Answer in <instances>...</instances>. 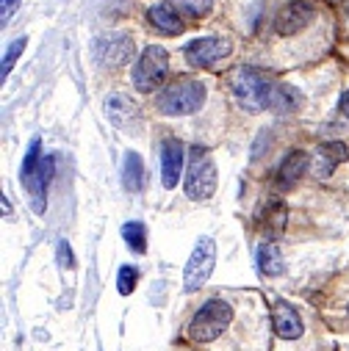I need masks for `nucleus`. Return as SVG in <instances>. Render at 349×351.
<instances>
[{"label": "nucleus", "mask_w": 349, "mask_h": 351, "mask_svg": "<svg viewBox=\"0 0 349 351\" xmlns=\"http://www.w3.org/2000/svg\"><path fill=\"white\" fill-rule=\"evenodd\" d=\"M346 158H349L346 144H341V141H330V144H324V147L319 149L316 174H319V178H330V174L335 171V166H338V163H344Z\"/></svg>", "instance_id": "15"}, {"label": "nucleus", "mask_w": 349, "mask_h": 351, "mask_svg": "<svg viewBox=\"0 0 349 351\" xmlns=\"http://www.w3.org/2000/svg\"><path fill=\"white\" fill-rule=\"evenodd\" d=\"M136 282H139V271H136L133 266H122V269H120V277H117V288H120V293H122V296L133 293Z\"/></svg>", "instance_id": "21"}, {"label": "nucleus", "mask_w": 349, "mask_h": 351, "mask_svg": "<svg viewBox=\"0 0 349 351\" xmlns=\"http://www.w3.org/2000/svg\"><path fill=\"white\" fill-rule=\"evenodd\" d=\"M122 238H125V243L133 249V252H147V230H144V224L142 221H128V224H122Z\"/></svg>", "instance_id": "19"}, {"label": "nucleus", "mask_w": 349, "mask_h": 351, "mask_svg": "<svg viewBox=\"0 0 349 351\" xmlns=\"http://www.w3.org/2000/svg\"><path fill=\"white\" fill-rule=\"evenodd\" d=\"M233 95L247 111H278V114L294 111L300 106V100H302L291 86L275 83L269 75L258 72V69H249V66L236 72Z\"/></svg>", "instance_id": "1"}, {"label": "nucleus", "mask_w": 349, "mask_h": 351, "mask_svg": "<svg viewBox=\"0 0 349 351\" xmlns=\"http://www.w3.org/2000/svg\"><path fill=\"white\" fill-rule=\"evenodd\" d=\"M283 224H286V208L275 205V208H272V213L267 216V227H269L272 232H280V230H283Z\"/></svg>", "instance_id": "24"}, {"label": "nucleus", "mask_w": 349, "mask_h": 351, "mask_svg": "<svg viewBox=\"0 0 349 351\" xmlns=\"http://www.w3.org/2000/svg\"><path fill=\"white\" fill-rule=\"evenodd\" d=\"M147 20L153 23L155 31H161V34H166V36H178V34H183V20H181V14L174 12L169 3H158V6H153V9L147 12Z\"/></svg>", "instance_id": "13"}, {"label": "nucleus", "mask_w": 349, "mask_h": 351, "mask_svg": "<svg viewBox=\"0 0 349 351\" xmlns=\"http://www.w3.org/2000/svg\"><path fill=\"white\" fill-rule=\"evenodd\" d=\"M39 166H42V158H39V138H34L31 147H28V155H25V160H23V169H20V183H23V189L28 191L31 205H34L36 213L45 210V189H47L45 180H42V174H39Z\"/></svg>", "instance_id": "7"}, {"label": "nucleus", "mask_w": 349, "mask_h": 351, "mask_svg": "<svg viewBox=\"0 0 349 351\" xmlns=\"http://www.w3.org/2000/svg\"><path fill=\"white\" fill-rule=\"evenodd\" d=\"M214 266H216V243H214V238H205V235H203V238L197 241V246H194L189 263H186L183 291H186V293L200 291V288L208 282V277L214 274Z\"/></svg>", "instance_id": "6"}, {"label": "nucleus", "mask_w": 349, "mask_h": 351, "mask_svg": "<svg viewBox=\"0 0 349 351\" xmlns=\"http://www.w3.org/2000/svg\"><path fill=\"white\" fill-rule=\"evenodd\" d=\"M205 103V86L192 77H181L169 86H164V92L158 95V111L166 117H186L197 114Z\"/></svg>", "instance_id": "2"}, {"label": "nucleus", "mask_w": 349, "mask_h": 351, "mask_svg": "<svg viewBox=\"0 0 349 351\" xmlns=\"http://www.w3.org/2000/svg\"><path fill=\"white\" fill-rule=\"evenodd\" d=\"M341 111H344V117L349 119V89H346L344 97H341Z\"/></svg>", "instance_id": "26"}, {"label": "nucleus", "mask_w": 349, "mask_h": 351, "mask_svg": "<svg viewBox=\"0 0 349 351\" xmlns=\"http://www.w3.org/2000/svg\"><path fill=\"white\" fill-rule=\"evenodd\" d=\"M316 17V6H313V0H291V3H286L278 17H275V31L280 36H294L300 34L308 23H313Z\"/></svg>", "instance_id": "8"}, {"label": "nucleus", "mask_w": 349, "mask_h": 351, "mask_svg": "<svg viewBox=\"0 0 349 351\" xmlns=\"http://www.w3.org/2000/svg\"><path fill=\"white\" fill-rule=\"evenodd\" d=\"M166 75H169V53L158 45L147 47L133 69V83L139 92H155L166 83Z\"/></svg>", "instance_id": "4"}, {"label": "nucleus", "mask_w": 349, "mask_h": 351, "mask_svg": "<svg viewBox=\"0 0 349 351\" xmlns=\"http://www.w3.org/2000/svg\"><path fill=\"white\" fill-rule=\"evenodd\" d=\"M214 191H216V166H214V160L208 158V152L203 147H194L189 174H186V197L203 202Z\"/></svg>", "instance_id": "5"}, {"label": "nucleus", "mask_w": 349, "mask_h": 351, "mask_svg": "<svg viewBox=\"0 0 349 351\" xmlns=\"http://www.w3.org/2000/svg\"><path fill=\"white\" fill-rule=\"evenodd\" d=\"M20 0H3V23L12 17V9H17Z\"/></svg>", "instance_id": "25"}, {"label": "nucleus", "mask_w": 349, "mask_h": 351, "mask_svg": "<svg viewBox=\"0 0 349 351\" xmlns=\"http://www.w3.org/2000/svg\"><path fill=\"white\" fill-rule=\"evenodd\" d=\"M341 3H344V9H346V14H349V0H341Z\"/></svg>", "instance_id": "27"}, {"label": "nucleus", "mask_w": 349, "mask_h": 351, "mask_svg": "<svg viewBox=\"0 0 349 351\" xmlns=\"http://www.w3.org/2000/svg\"><path fill=\"white\" fill-rule=\"evenodd\" d=\"M308 152H302V149H294L283 163H280V169H278V186L280 189H291L302 174H305V169H308Z\"/></svg>", "instance_id": "14"}, {"label": "nucleus", "mask_w": 349, "mask_h": 351, "mask_svg": "<svg viewBox=\"0 0 349 351\" xmlns=\"http://www.w3.org/2000/svg\"><path fill=\"white\" fill-rule=\"evenodd\" d=\"M272 324H275L278 337H283V340H294V337L302 335V318H300V313L289 302H283V299H278L275 307H272Z\"/></svg>", "instance_id": "12"}, {"label": "nucleus", "mask_w": 349, "mask_h": 351, "mask_svg": "<svg viewBox=\"0 0 349 351\" xmlns=\"http://www.w3.org/2000/svg\"><path fill=\"white\" fill-rule=\"evenodd\" d=\"M122 186L125 191H142L144 186V163L136 152H128L125 155V163H122Z\"/></svg>", "instance_id": "18"}, {"label": "nucleus", "mask_w": 349, "mask_h": 351, "mask_svg": "<svg viewBox=\"0 0 349 351\" xmlns=\"http://www.w3.org/2000/svg\"><path fill=\"white\" fill-rule=\"evenodd\" d=\"M227 53H230V45L225 39H214V36L197 39L186 47V58H189L192 66H211L214 61L225 58Z\"/></svg>", "instance_id": "11"}, {"label": "nucleus", "mask_w": 349, "mask_h": 351, "mask_svg": "<svg viewBox=\"0 0 349 351\" xmlns=\"http://www.w3.org/2000/svg\"><path fill=\"white\" fill-rule=\"evenodd\" d=\"M25 50V39H17L14 42V47L6 53V58H3V77H9V72H12V66H14V61H17V56Z\"/></svg>", "instance_id": "23"}, {"label": "nucleus", "mask_w": 349, "mask_h": 351, "mask_svg": "<svg viewBox=\"0 0 349 351\" xmlns=\"http://www.w3.org/2000/svg\"><path fill=\"white\" fill-rule=\"evenodd\" d=\"M230 321H233V307L227 302H222V299H211L192 318L189 337L197 340V343H211L230 326Z\"/></svg>", "instance_id": "3"}, {"label": "nucleus", "mask_w": 349, "mask_h": 351, "mask_svg": "<svg viewBox=\"0 0 349 351\" xmlns=\"http://www.w3.org/2000/svg\"><path fill=\"white\" fill-rule=\"evenodd\" d=\"M183 171V144L178 138H166L161 144V183L164 189H174Z\"/></svg>", "instance_id": "10"}, {"label": "nucleus", "mask_w": 349, "mask_h": 351, "mask_svg": "<svg viewBox=\"0 0 349 351\" xmlns=\"http://www.w3.org/2000/svg\"><path fill=\"white\" fill-rule=\"evenodd\" d=\"M255 257H258V269L264 271L267 277L283 274V254H280V249L275 243H260Z\"/></svg>", "instance_id": "17"}, {"label": "nucleus", "mask_w": 349, "mask_h": 351, "mask_svg": "<svg viewBox=\"0 0 349 351\" xmlns=\"http://www.w3.org/2000/svg\"><path fill=\"white\" fill-rule=\"evenodd\" d=\"M133 56V42L122 34H106L95 42V58L106 66H120Z\"/></svg>", "instance_id": "9"}, {"label": "nucleus", "mask_w": 349, "mask_h": 351, "mask_svg": "<svg viewBox=\"0 0 349 351\" xmlns=\"http://www.w3.org/2000/svg\"><path fill=\"white\" fill-rule=\"evenodd\" d=\"M56 257H58V266H61V269H75V257H72V249H69L67 241H58Z\"/></svg>", "instance_id": "22"}, {"label": "nucleus", "mask_w": 349, "mask_h": 351, "mask_svg": "<svg viewBox=\"0 0 349 351\" xmlns=\"http://www.w3.org/2000/svg\"><path fill=\"white\" fill-rule=\"evenodd\" d=\"M172 3L178 6L183 14H189V17H203V14L211 12L214 0H172Z\"/></svg>", "instance_id": "20"}, {"label": "nucleus", "mask_w": 349, "mask_h": 351, "mask_svg": "<svg viewBox=\"0 0 349 351\" xmlns=\"http://www.w3.org/2000/svg\"><path fill=\"white\" fill-rule=\"evenodd\" d=\"M106 114H109V119H111L114 125H120V128H131V125L136 122V117H139L136 106H133L128 97H122V95H111V97L106 100Z\"/></svg>", "instance_id": "16"}]
</instances>
